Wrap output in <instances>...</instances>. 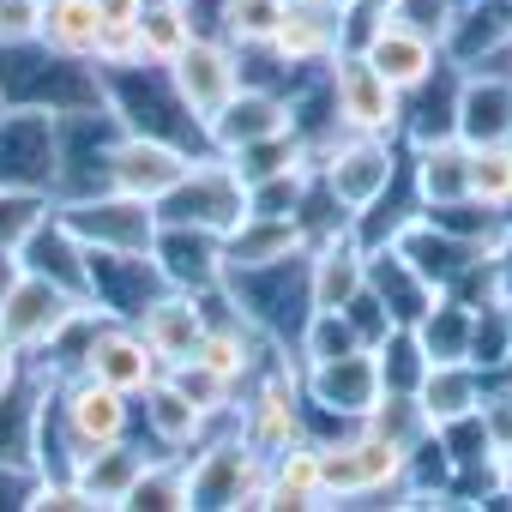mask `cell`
Wrapping results in <instances>:
<instances>
[{"instance_id": "obj_20", "label": "cell", "mask_w": 512, "mask_h": 512, "mask_svg": "<svg viewBox=\"0 0 512 512\" xmlns=\"http://www.w3.org/2000/svg\"><path fill=\"white\" fill-rule=\"evenodd\" d=\"M19 266H25V272H43V278H55L61 290H73V296L91 302V247L61 223V211H49V217L25 235Z\"/></svg>"}, {"instance_id": "obj_27", "label": "cell", "mask_w": 512, "mask_h": 512, "mask_svg": "<svg viewBox=\"0 0 512 512\" xmlns=\"http://www.w3.org/2000/svg\"><path fill=\"white\" fill-rule=\"evenodd\" d=\"M416 404L428 410V422H434V428L476 416V410H482L476 362H428V374L416 380Z\"/></svg>"}, {"instance_id": "obj_3", "label": "cell", "mask_w": 512, "mask_h": 512, "mask_svg": "<svg viewBox=\"0 0 512 512\" xmlns=\"http://www.w3.org/2000/svg\"><path fill=\"white\" fill-rule=\"evenodd\" d=\"M392 175H398V151H392L386 139H368V133H344V139H332V145L314 157V181L326 187V199H332L350 223L386 199Z\"/></svg>"}, {"instance_id": "obj_6", "label": "cell", "mask_w": 512, "mask_h": 512, "mask_svg": "<svg viewBox=\"0 0 512 512\" xmlns=\"http://www.w3.org/2000/svg\"><path fill=\"white\" fill-rule=\"evenodd\" d=\"M326 85H332V109H338L344 133L392 139L404 127V97L368 67V55H332L326 61Z\"/></svg>"}, {"instance_id": "obj_28", "label": "cell", "mask_w": 512, "mask_h": 512, "mask_svg": "<svg viewBox=\"0 0 512 512\" xmlns=\"http://www.w3.org/2000/svg\"><path fill=\"white\" fill-rule=\"evenodd\" d=\"M145 428H151V440H157V446H169V452H193V446L211 434V416H205V410H193V404H187V392L163 374L157 386H145Z\"/></svg>"}, {"instance_id": "obj_17", "label": "cell", "mask_w": 512, "mask_h": 512, "mask_svg": "<svg viewBox=\"0 0 512 512\" xmlns=\"http://www.w3.org/2000/svg\"><path fill=\"white\" fill-rule=\"evenodd\" d=\"M302 392H308L320 410L362 422V416L380 404L386 380H380V362H374V350H350V356H332V362H308V374H302Z\"/></svg>"}, {"instance_id": "obj_11", "label": "cell", "mask_w": 512, "mask_h": 512, "mask_svg": "<svg viewBox=\"0 0 512 512\" xmlns=\"http://www.w3.org/2000/svg\"><path fill=\"white\" fill-rule=\"evenodd\" d=\"M193 157H199V151H187V145H175V139H157V133H133V127H121V139H115V151H109V187L157 205V199L193 169Z\"/></svg>"}, {"instance_id": "obj_4", "label": "cell", "mask_w": 512, "mask_h": 512, "mask_svg": "<svg viewBox=\"0 0 512 512\" xmlns=\"http://www.w3.org/2000/svg\"><path fill=\"white\" fill-rule=\"evenodd\" d=\"M55 211L97 253H151V241H157V205L133 199V193H115V187L79 193V199H55Z\"/></svg>"}, {"instance_id": "obj_8", "label": "cell", "mask_w": 512, "mask_h": 512, "mask_svg": "<svg viewBox=\"0 0 512 512\" xmlns=\"http://www.w3.org/2000/svg\"><path fill=\"white\" fill-rule=\"evenodd\" d=\"M127 422H133L127 392H115V386H103V380H91V374H73V380L55 392V428H61L67 464H73L79 452L103 446V440H121Z\"/></svg>"}, {"instance_id": "obj_29", "label": "cell", "mask_w": 512, "mask_h": 512, "mask_svg": "<svg viewBox=\"0 0 512 512\" xmlns=\"http://www.w3.org/2000/svg\"><path fill=\"white\" fill-rule=\"evenodd\" d=\"M266 482H272V506H320V446L308 434L278 446L266 464Z\"/></svg>"}, {"instance_id": "obj_21", "label": "cell", "mask_w": 512, "mask_h": 512, "mask_svg": "<svg viewBox=\"0 0 512 512\" xmlns=\"http://www.w3.org/2000/svg\"><path fill=\"white\" fill-rule=\"evenodd\" d=\"M133 326H139V338L157 350V362L175 368V362H187V356L199 350V338H205V308H199L193 290H163Z\"/></svg>"}, {"instance_id": "obj_1", "label": "cell", "mask_w": 512, "mask_h": 512, "mask_svg": "<svg viewBox=\"0 0 512 512\" xmlns=\"http://www.w3.org/2000/svg\"><path fill=\"white\" fill-rule=\"evenodd\" d=\"M410 482V452L392 446L386 434L362 428L350 440H332L320 446V506H344V500H368V494H386V488H404Z\"/></svg>"}, {"instance_id": "obj_26", "label": "cell", "mask_w": 512, "mask_h": 512, "mask_svg": "<svg viewBox=\"0 0 512 512\" xmlns=\"http://www.w3.org/2000/svg\"><path fill=\"white\" fill-rule=\"evenodd\" d=\"M416 193H422V205L470 199V145L458 133H440V139L416 145Z\"/></svg>"}, {"instance_id": "obj_41", "label": "cell", "mask_w": 512, "mask_h": 512, "mask_svg": "<svg viewBox=\"0 0 512 512\" xmlns=\"http://www.w3.org/2000/svg\"><path fill=\"white\" fill-rule=\"evenodd\" d=\"M452 7H470V0H452Z\"/></svg>"}, {"instance_id": "obj_30", "label": "cell", "mask_w": 512, "mask_h": 512, "mask_svg": "<svg viewBox=\"0 0 512 512\" xmlns=\"http://www.w3.org/2000/svg\"><path fill=\"white\" fill-rule=\"evenodd\" d=\"M133 37H139V61L151 67H169L199 31H193V13H187V0H163V7H139L133 19Z\"/></svg>"}, {"instance_id": "obj_10", "label": "cell", "mask_w": 512, "mask_h": 512, "mask_svg": "<svg viewBox=\"0 0 512 512\" xmlns=\"http://www.w3.org/2000/svg\"><path fill=\"white\" fill-rule=\"evenodd\" d=\"M266 476V458L247 434H223V440H199L187 458V500L193 506H241L247 482Z\"/></svg>"}, {"instance_id": "obj_9", "label": "cell", "mask_w": 512, "mask_h": 512, "mask_svg": "<svg viewBox=\"0 0 512 512\" xmlns=\"http://www.w3.org/2000/svg\"><path fill=\"white\" fill-rule=\"evenodd\" d=\"M169 85H175V97L187 103L193 121H211V115L241 91V49L223 43L217 31H211V37H193V43L169 61Z\"/></svg>"}, {"instance_id": "obj_7", "label": "cell", "mask_w": 512, "mask_h": 512, "mask_svg": "<svg viewBox=\"0 0 512 512\" xmlns=\"http://www.w3.org/2000/svg\"><path fill=\"white\" fill-rule=\"evenodd\" d=\"M79 308H85V296H73V290H61L55 278L19 266V278L7 284V296H0V332H7L25 356H43Z\"/></svg>"}, {"instance_id": "obj_31", "label": "cell", "mask_w": 512, "mask_h": 512, "mask_svg": "<svg viewBox=\"0 0 512 512\" xmlns=\"http://www.w3.org/2000/svg\"><path fill=\"white\" fill-rule=\"evenodd\" d=\"M284 19V0H217V37L235 43L241 55L247 49H266L272 31Z\"/></svg>"}, {"instance_id": "obj_38", "label": "cell", "mask_w": 512, "mask_h": 512, "mask_svg": "<svg viewBox=\"0 0 512 512\" xmlns=\"http://www.w3.org/2000/svg\"><path fill=\"white\" fill-rule=\"evenodd\" d=\"M25 368H31V356L7 338V332H0V392H7V386H19L25 380Z\"/></svg>"}, {"instance_id": "obj_15", "label": "cell", "mask_w": 512, "mask_h": 512, "mask_svg": "<svg viewBox=\"0 0 512 512\" xmlns=\"http://www.w3.org/2000/svg\"><path fill=\"white\" fill-rule=\"evenodd\" d=\"M278 133H296V109H290V97H278L266 85H241L205 121V145L211 151H241V145H260V139H278Z\"/></svg>"}, {"instance_id": "obj_40", "label": "cell", "mask_w": 512, "mask_h": 512, "mask_svg": "<svg viewBox=\"0 0 512 512\" xmlns=\"http://www.w3.org/2000/svg\"><path fill=\"white\" fill-rule=\"evenodd\" d=\"M332 7H350V0H332Z\"/></svg>"}, {"instance_id": "obj_43", "label": "cell", "mask_w": 512, "mask_h": 512, "mask_svg": "<svg viewBox=\"0 0 512 512\" xmlns=\"http://www.w3.org/2000/svg\"><path fill=\"white\" fill-rule=\"evenodd\" d=\"M0 109H7V103H0Z\"/></svg>"}, {"instance_id": "obj_18", "label": "cell", "mask_w": 512, "mask_h": 512, "mask_svg": "<svg viewBox=\"0 0 512 512\" xmlns=\"http://www.w3.org/2000/svg\"><path fill=\"white\" fill-rule=\"evenodd\" d=\"M151 260L163 266V278L175 290H211L223 284V235L211 229H187V223H157V241H151Z\"/></svg>"}, {"instance_id": "obj_37", "label": "cell", "mask_w": 512, "mask_h": 512, "mask_svg": "<svg viewBox=\"0 0 512 512\" xmlns=\"http://www.w3.org/2000/svg\"><path fill=\"white\" fill-rule=\"evenodd\" d=\"M37 31H43V0H0V49L37 43Z\"/></svg>"}, {"instance_id": "obj_36", "label": "cell", "mask_w": 512, "mask_h": 512, "mask_svg": "<svg viewBox=\"0 0 512 512\" xmlns=\"http://www.w3.org/2000/svg\"><path fill=\"white\" fill-rule=\"evenodd\" d=\"M55 211V193H25V187H0V247H25V235Z\"/></svg>"}, {"instance_id": "obj_19", "label": "cell", "mask_w": 512, "mask_h": 512, "mask_svg": "<svg viewBox=\"0 0 512 512\" xmlns=\"http://www.w3.org/2000/svg\"><path fill=\"white\" fill-rule=\"evenodd\" d=\"M308 247H314V235L302 229V217H260V211H247L223 235V272L278 266V260H296V253H308Z\"/></svg>"}, {"instance_id": "obj_25", "label": "cell", "mask_w": 512, "mask_h": 512, "mask_svg": "<svg viewBox=\"0 0 512 512\" xmlns=\"http://www.w3.org/2000/svg\"><path fill=\"white\" fill-rule=\"evenodd\" d=\"M103 31H109V19H103L97 0H43V31H37L43 49L73 55V61H97Z\"/></svg>"}, {"instance_id": "obj_14", "label": "cell", "mask_w": 512, "mask_h": 512, "mask_svg": "<svg viewBox=\"0 0 512 512\" xmlns=\"http://www.w3.org/2000/svg\"><path fill=\"white\" fill-rule=\"evenodd\" d=\"M163 290H175V284L163 278L151 253H97L91 247V302L109 320H139Z\"/></svg>"}, {"instance_id": "obj_42", "label": "cell", "mask_w": 512, "mask_h": 512, "mask_svg": "<svg viewBox=\"0 0 512 512\" xmlns=\"http://www.w3.org/2000/svg\"><path fill=\"white\" fill-rule=\"evenodd\" d=\"M284 7H296V0H284Z\"/></svg>"}, {"instance_id": "obj_35", "label": "cell", "mask_w": 512, "mask_h": 512, "mask_svg": "<svg viewBox=\"0 0 512 512\" xmlns=\"http://www.w3.org/2000/svg\"><path fill=\"white\" fill-rule=\"evenodd\" d=\"M302 362H332V356H350V350H368L350 326V314H308L302 338H296Z\"/></svg>"}, {"instance_id": "obj_2", "label": "cell", "mask_w": 512, "mask_h": 512, "mask_svg": "<svg viewBox=\"0 0 512 512\" xmlns=\"http://www.w3.org/2000/svg\"><path fill=\"white\" fill-rule=\"evenodd\" d=\"M247 217V181L235 175V163L223 151H199L193 169L157 199V223H187V229H211L229 235Z\"/></svg>"}, {"instance_id": "obj_32", "label": "cell", "mask_w": 512, "mask_h": 512, "mask_svg": "<svg viewBox=\"0 0 512 512\" xmlns=\"http://www.w3.org/2000/svg\"><path fill=\"white\" fill-rule=\"evenodd\" d=\"M127 506H139V512H187L193 506L187 500V458H151L139 470Z\"/></svg>"}, {"instance_id": "obj_22", "label": "cell", "mask_w": 512, "mask_h": 512, "mask_svg": "<svg viewBox=\"0 0 512 512\" xmlns=\"http://www.w3.org/2000/svg\"><path fill=\"white\" fill-rule=\"evenodd\" d=\"M452 133L464 145L512 139V73H470V79H458Z\"/></svg>"}, {"instance_id": "obj_12", "label": "cell", "mask_w": 512, "mask_h": 512, "mask_svg": "<svg viewBox=\"0 0 512 512\" xmlns=\"http://www.w3.org/2000/svg\"><path fill=\"white\" fill-rule=\"evenodd\" d=\"M338 49H344V7H332V0H296V7H284L272 43L260 55H272V67H284V73H314Z\"/></svg>"}, {"instance_id": "obj_23", "label": "cell", "mask_w": 512, "mask_h": 512, "mask_svg": "<svg viewBox=\"0 0 512 512\" xmlns=\"http://www.w3.org/2000/svg\"><path fill=\"white\" fill-rule=\"evenodd\" d=\"M296 398H302V386L290 380V368L266 374L260 392H253V404H247V416H241V434L260 452H278V446L302 440V404Z\"/></svg>"}, {"instance_id": "obj_5", "label": "cell", "mask_w": 512, "mask_h": 512, "mask_svg": "<svg viewBox=\"0 0 512 512\" xmlns=\"http://www.w3.org/2000/svg\"><path fill=\"white\" fill-rule=\"evenodd\" d=\"M55 175H61V115L0 109V187L55 193Z\"/></svg>"}, {"instance_id": "obj_16", "label": "cell", "mask_w": 512, "mask_h": 512, "mask_svg": "<svg viewBox=\"0 0 512 512\" xmlns=\"http://www.w3.org/2000/svg\"><path fill=\"white\" fill-rule=\"evenodd\" d=\"M368 67L398 91V97H410V91H422L440 67H446V49H440V37H428V31H416V25H404V19H386L374 37H368Z\"/></svg>"}, {"instance_id": "obj_34", "label": "cell", "mask_w": 512, "mask_h": 512, "mask_svg": "<svg viewBox=\"0 0 512 512\" xmlns=\"http://www.w3.org/2000/svg\"><path fill=\"white\" fill-rule=\"evenodd\" d=\"M181 392H187V404L193 410H205L211 422H223L229 416V404H235V380H223L217 368H205L199 356H187V362H175V368H163Z\"/></svg>"}, {"instance_id": "obj_33", "label": "cell", "mask_w": 512, "mask_h": 512, "mask_svg": "<svg viewBox=\"0 0 512 512\" xmlns=\"http://www.w3.org/2000/svg\"><path fill=\"white\" fill-rule=\"evenodd\" d=\"M470 199L488 205V211L512 205V139L470 145Z\"/></svg>"}, {"instance_id": "obj_24", "label": "cell", "mask_w": 512, "mask_h": 512, "mask_svg": "<svg viewBox=\"0 0 512 512\" xmlns=\"http://www.w3.org/2000/svg\"><path fill=\"white\" fill-rule=\"evenodd\" d=\"M145 464H151V458H145L139 446H127V434H121V440H103V446L79 452V458L67 464V476H79V488H85L97 506H127V494H133V482H139Z\"/></svg>"}, {"instance_id": "obj_13", "label": "cell", "mask_w": 512, "mask_h": 512, "mask_svg": "<svg viewBox=\"0 0 512 512\" xmlns=\"http://www.w3.org/2000/svg\"><path fill=\"white\" fill-rule=\"evenodd\" d=\"M79 374H91V380H103V386H115L127 398H145V386L163 380V362L139 338L133 320H103L97 338H91V350H85V362H79Z\"/></svg>"}, {"instance_id": "obj_39", "label": "cell", "mask_w": 512, "mask_h": 512, "mask_svg": "<svg viewBox=\"0 0 512 512\" xmlns=\"http://www.w3.org/2000/svg\"><path fill=\"white\" fill-rule=\"evenodd\" d=\"M13 278H19V253H13V247H0V296H7Z\"/></svg>"}]
</instances>
